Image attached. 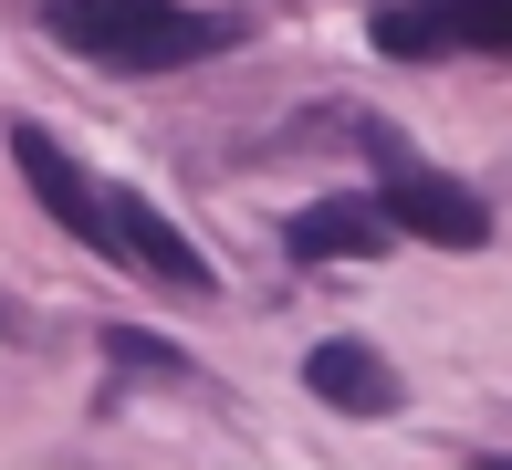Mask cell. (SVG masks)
I'll list each match as a JSON object with an SVG mask.
<instances>
[{
  "label": "cell",
  "mask_w": 512,
  "mask_h": 470,
  "mask_svg": "<svg viewBox=\"0 0 512 470\" xmlns=\"http://www.w3.org/2000/svg\"><path fill=\"white\" fill-rule=\"evenodd\" d=\"M11 157H21V178H32V199L53 209L74 241H95L115 251L126 272H147V282H168V293H209V262H199V241L178 220H157L136 188H105V178H84L74 157H63V136H42V126H11Z\"/></svg>",
  "instance_id": "6da1fadb"
},
{
  "label": "cell",
  "mask_w": 512,
  "mask_h": 470,
  "mask_svg": "<svg viewBox=\"0 0 512 470\" xmlns=\"http://www.w3.org/2000/svg\"><path fill=\"white\" fill-rule=\"evenodd\" d=\"M42 21H53L63 53L105 63V74H178V63L241 42V21L178 11V0H42Z\"/></svg>",
  "instance_id": "7a4b0ae2"
},
{
  "label": "cell",
  "mask_w": 512,
  "mask_h": 470,
  "mask_svg": "<svg viewBox=\"0 0 512 470\" xmlns=\"http://www.w3.org/2000/svg\"><path fill=\"white\" fill-rule=\"evenodd\" d=\"M377 53H398V63L512 53V0H398V11H377Z\"/></svg>",
  "instance_id": "3957f363"
},
{
  "label": "cell",
  "mask_w": 512,
  "mask_h": 470,
  "mask_svg": "<svg viewBox=\"0 0 512 470\" xmlns=\"http://www.w3.org/2000/svg\"><path fill=\"white\" fill-rule=\"evenodd\" d=\"M377 209H387V230L439 241V251H481V241H492V209H481L460 178H439V168H418V157H398V147H387V188H377Z\"/></svg>",
  "instance_id": "277c9868"
},
{
  "label": "cell",
  "mask_w": 512,
  "mask_h": 470,
  "mask_svg": "<svg viewBox=\"0 0 512 470\" xmlns=\"http://www.w3.org/2000/svg\"><path fill=\"white\" fill-rule=\"evenodd\" d=\"M304 387L324 397V408H345V418H387L398 408V376H387V356H366V345H314Z\"/></svg>",
  "instance_id": "5b68a950"
},
{
  "label": "cell",
  "mask_w": 512,
  "mask_h": 470,
  "mask_svg": "<svg viewBox=\"0 0 512 470\" xmlns=\"http://www.w3.org/2000/svg\"><path fill=\"white\" fill-rule=\"evenodd\" d=\"M377 241H387V209L377 199H314V209H293V251H304V262H366Z\"/></svg>",
  "instance_id": "8992f818"
}]
</instances>
